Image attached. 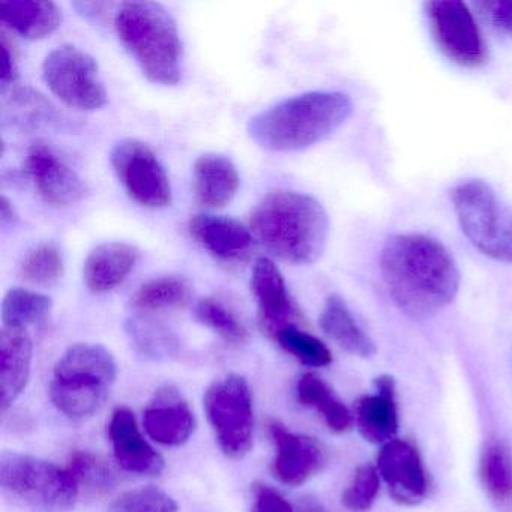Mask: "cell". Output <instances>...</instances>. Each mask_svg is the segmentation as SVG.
I'll list each match as a JSON object with an SVG mask.
<instances>
[{
  "label": "cell",
  "mask_w": 512,
  "mask_h": 512,
  "mask_svg": "<svg viewBox=\"0 0 512 512\" xmlns=\"http://www.w3.org/2000/svg\"><path fill=\"white\" fill-rule=\"evenodd\" d=\"M380 274L394 304L416 320L448 307L460 289V271L448 248L419 233L386 239Z\"/></svg>",
  "instance_id": "obj_1"
},
{
  "label": "cell",
  "mask_w": 512,
  "mask_h": 512,
  "mask_svg": "<svg viewBox=\"0 0 512 512\" xmlns=\"http://www.w3.org/2000/svg\"><path fill=\"white\" fill-rule=\"evenodd\" d=\"M250 229L268 253L290 265H313L325 253L329 220L314 197L272 191L251 212Z\"/></svg>",
  "instance_id": "obj_2"
},
{
  "label": "cell",
  "mask_w": 512,
  "mask_h": 512,
  "mask_svg": "<svg viewBox=\"0 0 512 512\" xmlns=\"http://www.w3.org/2000/svg\"><path fill=\"white\" fill-rule=\"evenodd\" d=\"M353 112L341 92H308L263 110L248 122L251 139L266 151L295 152L334 134Z\"/></svg>",
  "instance_id": "obj_3"
},
{
  "label": "cell",
  "mask_w": 512,
  "mask_h": 512,
  "mask_svg": "<svg viewBox=\"0 0 512 512\" xmlns=\"http://www.w3.org/2000/svg\"><path fill=\"white\" fill-rule=\"evenodd\" d=\"M119 41L152 83L176 86L184 47L172 14L157 2H125L115 16Z\"/></svg>",
  "instance_id": "obj_4"
},
{
  "label": "cell",
  "mask_w": 512,
  "mask_h": 512,
  "mask_svg": "<svg viewBox=\"0 0 512 512\" xmlns=\"http://www.w3.org/2000/svg\"><path fill=\"white\" fill-rule=\"evenodd\" d=\"M118 367L106 347L76 344L59 359L50 395L59 412L71 419L94 415L109 395Z\"/></svg>",
  "instance_id": "obj_5"
},
{
  "label": "cell",
  "mask_w": 512,
  "mask_h": 512,
  "mask_svg": "<svg viewBox=\"0 0 512 512\" xmlns=\"http://www.w3.org/2000/svg\"><path fill=\"white\" fill-rule=\"evenodd\" d=\"M458 223L470 244L484 256L512 263V208L481 179L460 182L451 191Z\"/></svg>",
  "instance_id": "obj_6"
},
{
  "label": "cell",
  "mask_w": 512,
  "mask_h": 512,
  "mask_svg": "<svg viewBox=\"0 0 512 512\" xmlns=\"http://www.w3.org/2000/svg\"><path fill=\"white\" fill-rule=\"evenodd\" d=\"M0 484L5 494L38 512L70 511L80 488L70 470L19 452L0 457Z\"/></svg>",
  "instance_id": "obj_7"
},
{
  "label": "cell",
  "mask_w": 512,
  "mask_h": 512,
  "mask_svg": "<svg viewBox=\"0 0 512 512\" xmlns=\"http://www.w3.org/2000/svg\"><path fill=\"white\" fill-rule=\"evenodd\" d=\"M206 415L214 428L218 445L230 458H242L253 446V398L244 377L229 374L209 386Z\"/></svg>",
  "instance_id": "obj_8"
},
{
  "label": "cell",
  "mask_w": 512,
  "mask_h": 512,
  "mask_svg": "<svg viewBox=\"0 0 512 512\" xmlns=\"http://www.w3.org/2000/svg\"><path fill=\"white\" fill-rule=\"evenodd\" d=\"M43 77L52 94L71 109L94 112L109 100L97 62L77 47L62 46L50 52Z\"/></svg>",
  "instance_id": "obj_9"
},
{
  "label": "cell",
  "mask_w": 512,
  "mask_h": 512,
  "mask_svg": "<svg viewBox=\"0 0 512 512\" xmlns=\"http://www.w3.org/2000/svg\"><path fill=\"white\" fill-rule=\"evenodd\" d=\"M110 163L131 199L145 208H167L172 203L169 176L155 152L137 139L113 146Z\"/></svg>",
  "instance_id": "obj_10"
},
{
  "label": "cell",
  "mask_w": 512,
  "mask_h": 512,
  "mask_svg": "<svg viewBox=\"0 0 512 512\" xmlns=\"http://www.w3.org/2000/svg\"><path fill=\"white\" fill-rule=\"evenodd\" d=\"M431 34L440 52L464 68H481L487 46L475 17L460 0H434L425 4Z\"/></svg>",
  "instance_id": "obj_11"
},
{
  "label": "cell",
  "mask_w": 512,
  "mask_h": 512,
  "mask_svg": "<svg viewBox=\"0 0 512 512\" xmlns=\"http://www.w3.org/2000/svg\"><path fill=\"white\" fill-rule=\"evenodd\" d=\"M376 467L395 502L404 506L424 502L428 476L415 445L404 439L385 443L377 454Z\"/></svg>",
  "instance_id": "obj_12"
},
{
  "label": "cell",
  "mask_w": 512,
  "mask_h": 512,
  "mask_svg": "<svg viewBox=\"0 0 512 512\" xmlns=\"http://www.w3.org/2000/svg\"><path fill=\"white\" fill-rule=\"evenodd\" d=\"M26 170L49 205H73L88 196V187L82 178L44 143H35L29 148Z\"/></svg>",
  "instance_id": "obj_13"
},
{
  "label": "cell",
  "mask_w": 512,
  "mask_h": 512,
  "mask_svg": "<svg viewBox=\"0 0 512 512\" xmlns=\"http://www.w3.org/2000/svg\"><path fill=\"white\" fill-rule=\"evenodd\" d=\"M268 433L277 448L272 473L283 484H304L325 466V449L313 437L292 433L277 421L269 422Z\"/></svg>",
  "instance_id": "obj_14"
},
{
  "label": "cell",
  "mask_w": 512,
  "mask_h": 512,
  "mask_svg": "<svg viewBox=\"0 0 512 512\" xmlns=\"http://www.w3.org/2000/svg\"><path fill=\"white\" fill-rule=\"evenodd\" d=\"M251 292L259 305L263 332L275 337L281 329L296 326L301 319L298 307L290 298L286 281L278 266L268 257H260L253 266Z\"/></svg>",
  "instance_id": "obj_15"
},
{
  "label": "cell",
  "mask_w": 512,
  "mask_h": 512,
  "mask_svg": "<svg viewBox=\"0 0 512 512\" xmlns=\"http://www.w3.org/2000/svg\"><path fill=\"white\" fill-rule=\"evenodd\" d=\"M143 424L151 439L167 446L184 445L196 428L190 406L173 385L155 392L143 413Z\"/></svg>",
  "instance_id": "obj_16"
},
{
  "label": "cell",
  "mask_w": 512,
  "mask_h": 512,
  "mask_svg": "<svg viewBox=\"0 0 512 512\" xmlns=\"http://www.w3.org/2000/svg\"><path fill=\"white\" fill-rule=\"evenodd\" d=\"M356 427L367 442L385 445L397 439V385L388 374L374 379V394H365L355 403Z\"/></svg>",
  "instance_id": "obj_17"
},
{
  "label": "cell",
  "mask_w": 512,
  "mask_h": 512,
  "mask_svg": "<svg viewBox=\"0 0 512 512\" xmlns=\"http://www.w3.org/2000/svg\"><path fill=\"white\" fill-rule=\"evenodd\" d=\"M109 437L116 461L122 469L137 475L157 476L164 470V460L140 433L136 416L127 407H118L109 424Z\"/></svg>",
  "instance_id": "obj_18"
},
{
  "label": "cell",
  "mask_w": 512,
  "mask_h": 512,
  "mask_svg": "<svg viewBox=\"0 0 512 512\" xmlns=\"http://www.w3.org/2000/svg\"><path fill=\"white\" fill-rule=\"evenodd\" d=\"M190 235L224 262H244L253 248V233L232 218L194 215L188 221Z\"/></svg>",
  "instance_id": "obj_19"
},
{
  "label": "cell",
  "mask_w": 512,
  "mask_h": 512,
  "mask_svg": "<svg viewBox=\"0 0 512 512\" xmlns=\"http://www.w3.org/2000/svg\"><path fill=\"white\" fill-rule=\"evenodd\" d=\"M140 251L125 242L98 245L86 257L83 280L92 293H107L121 286L139 262Z\"/></svg>",
  "instance_id": "obj_20"
},
{
  "label": "cell",
  "mask_w": 512,
  "mask_h": 512,
  "mask_svg": "<svg viewBox=\"0 0 512 512\" xmlns=\"http://www.w3.org/2000/svg\"><path fill=\"white\" fill-rule=\"evenodd\" d=\"M32 340L26 329H2L0 334V389L2 410L25 391L31 374Z\"/></svg>",
  "instance_id": "obj_21"
},
{
  "label": "cell",
  "mask_w": 512,
  "mask_h": 512,
  "mask_svg": "<svg viewBox=\"0 0 512 512\" xmlns=\"http://www.w3.org/2000/svg\"><path fill=\"white\" fill-rule=\"evenodd\" d=\"M193 179L197 202L205 208H224L238 193V170L223 155H202L194 164Z\"/></svg>",
  "instance_id": "obj_22"
},
{
  "label": "cell",
  "mask_w": 512,
  "mask_h": 512,
  "mask_svg": "<svg viewBox=\"0 0 512 512\" xmlns=\"http://www.w3.org/2000/svg\"><path fill=\"white\" fill-rule=\"evenodd\" d=\"M0 22L26 40H43L61 26L62 13L46 0H2Z\"/></svg>",
  "instance_id": "obj_23"
},
{
  "label": "cell",
  "mask_w": 512,
  "mask_h": 512,
  "mask_svg": "<svg viewBox=\"0 0 512 512\" xmlns=\"http://www.w3.org/2000/svg\"><path fill=\"white\" fill-rule=\"evenodd\" d=\"M319 322L323 332L350 355L370 358L376 353V344L358 325L341 296L331 295L326 299Z\"/></svg>",
  "instance_id": "obj_24"
},
{
  "label": "cell",
  "mask_w": 512,
  "mask_h": 512,
  "mask_svg": "<svg viewBox=\"0 0 512 512\" xmlns=\"http://www.w3.org/2000/svg\"><path fill=\"white\" fill-rule=\"evenodd\" d=\"M298 398L304 406L316 410L323 421L328 425L329 430L334 433H346L355 424L352 412L347 409L346 404L337 397L331 386L320 379L317 374L307 373L299 379Z\"/></svg>",
  "instance_id": "obj_25"
},
{
  "label": "cell",
  "mask_w": 512,
  "mask_h": 512,
  "mask_svg": "<svg viewBox=\"0 0 512 512\" xmlns=\"http://www.w3.org/2000/svg\"><path fill=\"white\" fill-rule=\"evenodd\" d=\"M193 299V287L184 277L155 278L139 287L133 298L131 307L139 311H158L167 308H185Z\"/></svg>",
  "instance_id": "obj_26"
},
{
  "label": "cell",
  "mask_w": 512,
  "mask_h": 512,
  "mask_svg": "<svg viewBox=\"0 0 512 512\" xmlns=\"http://www.w3.org/2000/svg\"><path fill=\"white\" fill-rule=\"evenodd\" d=\"M53 302L49 296L26 289H11L2 304L4 328L26 329L47 322Z\"/></svg>",
  "instance_id": "obj_27"
},
{
  "label": "cell",
  "mask_w": 512,
  "mask_h": 512,
  "mask_svg": "<svg viewBox=\"0 0 512 512\" xmlns=\"http://www.w3.org/2000/svg\"><path fill=\"white\" fill-rule=\"evenodd\" d=\"M479 478L488 496L503 502L512 493V458L500 440H490L485 445L479 461Z\"/></svg>",
  "instance_id": "obj_28"
},
{
  "label": "cell",
  "mask_w": 512,
  "mask_h": 512,
  "mask_svg": "<svg viewBox=\"0 0 512 512\" xmlns=\"http://www.w3.org/2000/svg\"><path fill=\"white\" fill-rule=\"evenodd\" d=\"M127 332L134 349L152 361H164L178 353V340L175 335L154 320L134 317L128 320Z\"/></svg>",
  "instance_id": "obj_29"
},
{
  "label": "cell",
  "mask_w": 512,
  "mask_h": 512,
  "mask_svg": "<svg viewBox=\"0 0 512 512\" xmlns=\"http://www.w3.org/2000/svg\"><path fill=\"white\" fill-rule=\"evenodd\" d=\"M20 275L26 283L49 287L64 275L61 248L55 242H43L26 254L20 266Z\"/></svg>",
  "instance_id": "obj_30"
},
{
  "label": "cell",
  "mask_w": 512,
  "mask_h": 512,
  "mask_svg": "<svg viewBox=\"0 0 512 512\" xmlns=\"http://www.w3.org/2000/svg\"><path fill=\"white\" fill-rule=\"evenodd\" d=\"M196 317L203 325L217 332L227 343L244 344L248 341V331L245 326L218 299H200L196 305Z\"/></svg>",
  "instance_id": "obj_31"
},
{
  "label": "cell",
  "mask_w": 512,
  "mask_h": 512,
  "mask_svg": "<svg viewBox=\"0 0 512 512\" xmlns=\"http://www.w3.org/2000/svg\"><path fill=\"white\" fill-rule=\"evenodd\" d=\"M274 338L287 353L308 367H326L332 362V353L326 344L296 326L281 329Z\"/></svg>",
  "instance_id": "obj_32"
},
{
  "label": "cell",
  "mask_w": 512,
  "mask_h": 512,
  "mask_svg": "<svg viewBox=\"0 0 512 512\" xmlns=\"http://www.w3.org/2000/svg\"><path fill=\"white\" fill-rule=\"evenodd\" d=\"M77 484L85 485L91 493L103 494L116 484L113 470L91 452H74L67 467Z\"/></svg>",
  "instance_id": "obj_33"
},
{
  "label": "cell",
  "mask_w": 512,
  "mask_h": 512,
  "mask_svg": "<svg viewBox=\"0 0 512 512\" xmlns=\"http://www.w3.org/2000/svg\"><path fill=\"white\" fill-rule=\"evenodd\" d=\"M380 490V475L373 464H362L356 469L352 482L341 496L344 508L352 512H367L376 502Z\"/></svg>",
  "instance_id": "obj_34"
},
{
  "label": "cell",
  "mask_w": 512,
  "mask_h": 512,
  "mask_svg": "<svg viewBox=\"0 0 512 512\" xmlns=\"http://www.w3.org/2000/svg\"><path fill=\"white\" fill-rule=\"evenodd\" d=\"M178 503L157 487L128 491L110 505L109 512H176Z\"/></svg>",
  "instance_id": "obj_35"
},
{
  "label": "cell",
  "mask_w": 512,
  "mask_h": 512,
  "mask_svg": "<svg viewBox=\"0 0 512 512\" xmlns=\"http://www.w3.org/2000/svg\"><path fill=\"white\" fill-rule=\"evenodd\" d=\"M253 494L254 502L251 512H293L290 503L268 485H254Z\"/></svg>",
  "instance_id": "obj_36"
},
{
  "label": "cell",
  "mask_w": 512,
  "mask_h": 512,
  "mask_svg": "<svg viewBox=\"0 0 512 512\" xmlns=\"http://www.w3.org/2000/svg\"><path fill=\"white\" fill-rule=\"evenodd\" d=\"M482 5L487 8L493 25L512 38V0H493Z\"/></svg>",
  "instance_id": "obj_37"
},
{
  "label": "cell",
  "mask_w": 512,
  "mask_h": 512,
  "mask_svg": "<svg viewBox=\"0 0 512 512\" xmlns=\"http://www.w3.org/2000/svg\"><path fill=\"white\" fill-rule=\"evenodd\" d=\"M19 77V68H17L16 58H14L13 50L7 43L5 37L0 41V82L7 86L16 82Z\"/></svg>",
  "instance_id": "obj_38"
},
{
  "label": "cell",
  "mask_w": 512,
  "mask_h": 512,
  "mask_svg": "<svg viewBox=\"0 0 512 512\" xmlns=\"http://www.w3.org/2000/svg\"><path fill=\"white\" fill-rule=\"evenodd\" d=\"M0 221H2V226L4 227L16 221V212H14L13 205L5 196H2V199H0Z\"/></svg>",
  "instance_id": "obj_39"
}]
</instances>
